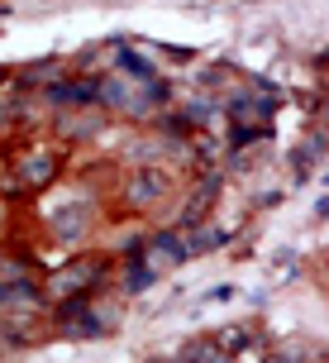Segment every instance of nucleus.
Instances as JSON below:
<instances>
[{
    "label": "nucleus",
    "instance_id": "f257e3e1",
    "mask_svg": "<svg viewBox=\"0 0 329 363\" xmlns=\"http://www.w3.org/2000/svg\"><path fill=\"white\" fill-rule=\"evenodd\" d=\"M158 186H163V177H158V172H144V177L134 182V191H139V201H153V196H158Z\"/></svg>",
    "mask_w": 329,
    "mask_h": 363
}]
</instances>
